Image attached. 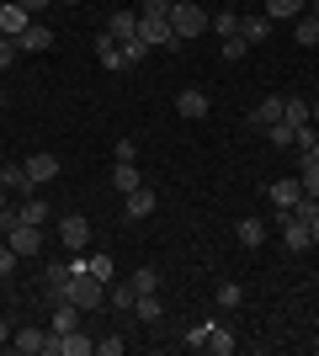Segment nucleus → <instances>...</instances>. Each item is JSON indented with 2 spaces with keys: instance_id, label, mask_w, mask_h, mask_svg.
<instances>
[{
  "instance_id": "1",
  "label": "nucleus",
  "mask_w": 319,
  "mask_h": 356,
  "mask_svg": "<svg viewBox=\"0 0 319 356\" xmlns=\"http://www.w3.org/2000/svg\"><path fill=\"white\" fill-rule=\"evenodd\" d=\"M170 32H176L181 43L202 38V32H208V11H202V0H176V6H170Z\"/></svg>"
},
{
  "instance_id": "2",
  "label": "nucleus",
  "mask_w": 319,
  "mask_h": 356,
  "mask_svg": "<svg viewBox=\"0 0 319 356\" xmlns=\"http://www.w3.org/2000/svg\"><path fill=\"white\" fill-rule=\"evenodd\" d=\"M69 266H75V277H69V303H80V309H101V303H106V282L85 271V261H69Z\"/></svg>"
},
{
  "instance_id": "3",
  "label": "nucleus",
  "mask_w": 319,
  "mask_h": 356,
  "mask_svg": "<svg viewBox=\"0 0 319 356\" xmlns=\"http://www.w3.org/2000/svg\"><path fill=\"white\" fill-rule=\"evenodd\" d=\"M138 43L144 48H181V38L170 32V16H138Z\"/></svg>"
},
{
  "instance_id": "4",
  "label": "nucleus",
  "mask_w": 319,
  "mask_h": 356,
  "mask_svg": "<svg viewBox=\"0 0 319 356\" xmlns=\"http://www.w3.org/2000/svg\"><path fill=\"white\" fill-rule=\"evenodd\" d=\"M0 234H6V245H11L16 255H38L43 250V229H38V223H6V229H0Z\"/></svg>"
},
{
  "instance_id": "5",
  "label": "nucleus",
  "mask_w": 319,
  "mask_h": 356,
  "mask_svg": "<svg viewBox=\"0 0 319 356\" xmlns=\"http://www.w3.org/2000/svg\"><path fill=\"white\" fill-rule=\"evenodd\" d=\"M59 239H64V250H69V255H80L85 245H91V223L80 218V213H64V218H59Z\"/></svg>"
},
{
  "instance_id": "6",
  "label": "nucleus",
  "mask_w": 319,
  "mask_h": 356,
  "mask_svg": "<svg viewBox=\"0 0 319 356\" xmlns=\"http://www.w3.org/2000/svg\"><path fill=\"white\" fill-rule=\"evenodd\" d=\"M11 346L22 356H43L48 346H54V330H38V325H22V330H11Z\"/></svg>"
},
{
  "instance_id": "7",
  "label": "nucleus",
  "mask_w": 319,
  "mask_h": 356,
  "mask_svg": "<svg viewBox=\"0 0 319 356\" xmlns=\"http://www.w3.org/2000/svg\"><path fill=\"white\" fill-rule=\"evenodd\" d=\"M266 197H272V208H277V213H293L298 202H304V181H298V176L272 181V186H266Z\"/></svg>"
},
{
  "instance_id": "8",
  "label": "nucleus",
  "mask_w": 319,
  "mask_h": 356,
  "mask_svg": "<svg viewBox=\"0 0 319 356\" xmlns=\"http://www.w3.org/2000/svg\"><path fill=\"white\" fill-rule=\"evenodd\" d=\"M277 223H282V245H288V250H314V234H309V223H304V218L277 213Z\"/></svg>"
},
{
  "instance_id": "9",
  "label": "nucleus",
  "mask_w": 319,
  "mask_h": 356,
  "mask_svg": "<svg viewBox=\"0 0 319 356\" xmlns=\"http://www.w3.org/2000/svg\"><path fill=\"white\" fill-rule=\"evenodd\" d=\"M69 277H75V266L69 261H54V266L43 271V287H48V303H64L69 298Z\"/></svg>"
},
{
  "instance_id": "10",
  "label": "nucleus",
  "mask_w": 319,
  "mask_h": 356,
  "mask_svg": "<svg viewBox=\"0 0 319 356\" xmlns=\"http://www.w3.org/2000/svg\"><path fill=\"white\" fill-rule=\"evenodd\" d=\"M96 59H101V70H133V59H128V54H122V43H117V38H106V32H101V38H96Z\"/></svg>"
},
{
  "instance_id": "11",
  "label": "nucleus",
  "mask_w": 319,
  "mask_h": 356,
  "mask_svg": "<svg viewBox=\"0 0 319 356\" xmlns=\"http://www.w3.org/2000/svg\"><path fill=\"white\" fill-rule=\"evenodd\" d=\"M48 351H54V356H91L96 341H91V335H80V330H64V335H54Z\"/></svg>"
},
{
  "instance_id": "12",
  "label": "nucleus",
  "mask_w": 319,
  "mask_h": 356,
  "mask_svg": "<svg viewBox=\"0 0 319 356\" xmlns=\"http://www.w3.org/2000/svg\"><path fill=\"white\" fill-rule=\"evenodd\" d=\"M106 38H117V43H133V38H138V11H122V6H117V11L106 16Z\"/></svg>"
},
{
  "instance_id": "13",
  "label": "nucleus",
  "mask_w": 319,
  "mask_h": 356,
  "mask_svg": "<svg viewBox=\"0 0 319 356\" xmlns=\"http://www.w3.org/2000/svg\"><path fill=\"white\" fill-rule=\"evenodd\" d=\"M27 27H32V16L22 11L16 0H6V6H0V32H6V38H22Z\"/></svg>"
},
{
  "instance_id": "14",
  "label": "nucleus",
  "mask_w": 319,
  "mask_h": 356,
  "mask_svg": "<svg viewBox=\"0 0 319 356\" xmlns=\"http://www.w3.org/2000/svg\"><path fill=\"white\" fill-rule=\"evenodd\" d=\"M176 112H181V118H208L213 112V102H208V90H181V96H176Z\"/></svg>"
},
{
  "instance_id": "15",
  "label": "nucleus",
  "mask_w": 319,
  "mask_h": 356,
  "mask_svg": "<svg viewBox=\"0 0 319 356\" xmlns=\"http://www.w3.org/2000/svg\"><path fill=\"white\" fill-rule=\"evenodd\" d=\"M16 48H22V54H43V48H54V32H48L43 22H32V27L16 38Z\"/></svg>"
},
{
  "instance_id": "16",
  "label": "nucleus",
  "mask_w": 319,
  "mask_h": 356,
  "mask_svg": "<svg viewBox=\"0 0 319 356\" xmlns=\"http://www.w3.org/2000/svg\"><path fill=\"white\" fill-rule=\"evenodd\" d=\"M22 170H27V181H32V186H43V181H54V176H59V160H54V154H32V160L22 165Z\"/></svg>"
},
{
  "instance_id": "17",
  "label": "nucleus",
  "mask_w": 319,
  "mask_h": 356,
  "mask_svg": "<svg viewBox=\"0 0 319 356\" xmlns=\"http://www.w3.org/2000/svg\"><path fill=\"white\" fill-rule=\"evenodd\" d=\"M149 213H154V192L149 186H138V192L122 197V218H149Z\"/></svg>"
},
{
  "instance_id": "18",
  "label": "nucleus",
  "mask_w": 319,
  "mask_h": 356,
  "mask_svg": "<svg viewBox=\"0 0 319 356\" xmlns=\"http://www.w3.org/2000/svg\"><path fill=\"white\" fill-rule=\"evenodd\" d=\"M112 186H117L122 197H128V192H138V186H144L138 165H133V160H117V165H112Z\"/></svg>"
},
{
  "instance_id": "19",
  "label": "nucleus",
  "mask_w": 319,
  "mask_h": 356,
  "mask_svg": "<svg viewBox=\"0 0 319 356\" xmlns=\"http://www.w3.org/2000/svg\"><path fill=\"white\" fill-rule=\"evenodd\" d=\"M234 234H240V245H245V250H261V245H266V223H261V218H250V213H245V218H240V229H234Z\"/></svg>"
},
{
  "instance_id": "20",
  "label": "nucleus",
  "mask_w": 319,
  "mask_h": 356,
  "mask_svg": "<svg viewBox=\"0 0 319 356\" xmlns=\"http://www.w3.org/2000/svg\"><path fill=\"white\" fill-rule=\"evenodd\" d=\"M272 122H282V96H266V102H256V112H250V128H272Z\"/></svg>"
},
{
  "instance_id": "21",
  "label": "nucleus",
  "mask_w": 319,
  "mask_h": 356,
  "mask_svg": "<svg viewBox=\"0 0 319 356\" xmlns=\"http://www.w3.org/2000/svg\"><path fill=\"white\" fill-rule=\"evenodd\" d=\"M293 38H298L304 48H319V16H314V11L293 16Z\"/></svg>"
},
{
  "instance_id": "22",
  "label": "nucleus",
  "mask_w": 319,
  "mask_h": 356,
  "mask_svg": "<svg viewBox=\"0 0 319 356\" xmlns=\"http://www.w3.org/2000/svg\"><path fill=\"white\" fill-rule=\"evenodd\" d=\"M16 218H22V223H38V229H43V223L54 218V208H48L43 197H27V202H22V208H16Z\"/></svg>"
},
{
  "instance_id": "23",
  "label": "nucleus",
  "mask_w": 319,
  "mask_h": 356,
  "mask_svg": "<svg viewBox=\"0 0 319 356\" xmlns=\"http://www.w3.org/2000/svg\"><path fill=\"white\" fill-rule=\"evenodd\" d=\"M282 122H288V128H304L309 122V102L304 96H282Z\"/></svg>"
},
{
  "instance_id": "24",
  "label": "nucleus",
  "mask_w": 319,
  "mask_h": 356,
  "mask_svg": "<svg viewBox=\"0 0 319 356\" xmlns=\"http://www.w3.org/2000/svg\"><path fill=\"white\" fill-rule=\"evenodd\" d=\"M0 186H6V192H27L32 197V181H27L22 165H0Z\"/></svg>"
},
{
  "instance_id": "25",
  "label": "nucleus",
  "mask_w": 319,
  "mask_h": 356,
  "mask_svg": "<svg viewBox=\"0 0 319 356\" xmlns=\"http://www.w3.org/2000/svg\"><path fill=\"white\" fill-rule=\"evenodd\" d=\"M266 32H272V16H266V11H261V16H245V22H240V38H245V43H261Z\"/></svg>"
},
{
  "instance_id": "26",
  "label": "nucleus",
  "mask_w": 319,
  "mask_h": 356,
  "mask_svg": "<svg viewBox=\"0 0 319 356\" xmlns=\"http://www.w3.org/2000/svg\"><path fill=\"white\" fill-rule=\"evenodd\" d=\"M309 0H266V16L272 22H293V16H304Z\"/></svg>"
},
{
  "instance_id": "27",
  "label": "nucleus",
  "mask_w": 319,
  "mask_h": 356,
  "mask_svg": "<svg viewBox=\"0 0 319 356\" xmlns=\"http://www.w3.org/2000/svg\"><path fill=\"white\" fill-rule=\"evenodd\" d=\"M133 314H138V319H144V325H160V319H165V309H160V298H154V293H138Z\"/></svg>"
},
{
  "instance_id": "28",
  "label": "nucleus",
  "mask_w": 319,
  "mask_h": 356,
  "mask_svg": "<svg viewBox=\"0 0 319 356\" xmlns=\"http://www.w3.org/2000/svg\"><path fill=\"white\" fill-rule=\"evenodd\" d=\"M202 351H213V356H229V351H234V335H229L224 325H208V346H202Z\"/></svg>"
},
{
  "instance_id": "29",
  "label": "nucleus",
  "mask_w": 319,
  "mask_h": 356,
  "mask_svg": "<svg viewBox=\"0 0 319 356\" xmlns=\"http://www.w3.org/2000/svg\"><path fill=\"white\" fill-rule=\"evenodd\" d=\"M128 282H133V293H160V271H154V266H138Z\"/></svg>"
},
{
  "instance_id": "30",
  "label": "nucleus",
  "mask_w": 319,
  "mask_h": 356,
  "mask_svg": "<svg viewBox=\"0 0 319 356\" xmlns=\"http://www.w3.org/2000/svg\"><path fill=\"white\" fill-rule=\"evenodd\" d=\"M208 27L218 32V38H234V32H240V16H234V11H218V16H208Z\"/></svg>"
},
{
  "instance_id": "31",
  "label": "nucleus",
  "mask_w": 319,
  "mask_h": 356,
  "mask_svg": "<svg viewBox=\"0 0 319 356\" xmlns=\"http://www.w3.org/2000/svg\"><path fill=\"white\" fill-rule=\"evenodd\" d=\"M240 303H245L240 282H224V287H218V309H240Z\"/></svg>"
},
{
  "instance_id": "32",
  "label": "nucleus",
  "mask_w": 319,
  "mask_h": 356,
  "mask_svg": "<svg viewBox=\"0 0 319 356\" xmlns=\"http://www.w3.org/2000/svg\"><path fill=\"white\" fill-rule=\"evenodd\" d=\"M106 298H112V303H117V309H133V303H138L133 282H117V287H112V293H106Z\"/></svg>"
},
{
  "instance_id": "33",
  "label": "nucleus",
  "mask_w": 319,
  "mask_h": 356,
  "mask_svg": "<svg viewBox=\"0 0 319 356\" xmlns=\"http://www.w3.org/2000/svg\"><path fill=\"white\" fill-rule=\"evenodd\" d=\"M85 271H91V277H101V282H112V255H91V261H85Z\"/></svg>"
},
{
  "instance_id": "34",
  "label": "nucleus",
  "mask_w": 319,
  "mask_h": 356,
  "mask_svg": "<svg viewBox=\"0 0 319 356\" xmlns=\"http://www.w3.org/2000/svg\"><path fill=\"white\" fill-rule=\"evenodd\" d=\"M266 138H272L277 149H293V128H288V122H272V128H266Z\"/></svg>"
},
{
  "instance_id": "35",
  "label": "nucleus",
  "mask_w": 319,
  "mask_h": 356,
  "mask_svg": "<svg viewBox=\"0 0 319 356\" xmlns=\"http://www.w3.org/2000/svg\"><path fill=\"white\" fill-rule=\"evenodd\" d=\"M16 54H22V48H16V38H6V32H0V70H11Z\"/></svg>"
},
{
  "instance_id": "36",
  "label": "nucleus",
  "mask_w": 319,
  "mask_h": 356,
  "mask_svg": "<svg viewBox=\"0 0 319 356\" xmlns=\"http://www.w3.org/2000/svg\"><path fill=\"white\" fill-rule=\"evenodd\" d=\"M176 0H138V16H170Z\"/></svg>"
},
{
  "instance_id": "37",
  "label": "nucleus",
  "mask_w": 319,
  "mask_h": 356,
  "mask_svg": "<svg viewBox=\"0 0 319 356\" xmlns=\"http://www.w3.org/2000/svg\"><path fill=\"white\" fill-rule=\"evenodd\" d=\"M96 351H101V356H122L128 341H122V335H106V341H96Z\"/></svg>"
},
{
  "instance_id": "38",
  "label": "nucleus",
  "mask_w": 319,
  "mask_h": 356,
  "mask_svg": "<svg viewBox=\"0 0 319 356\" xmlns=\"http://www.w3.org/2000/svg\"><path fill=\"white\" fill-rule=\"evenodd\" d=\"M16 261H22V255H16L11 245H6V239H0V277H11V271H16Z\"/></svg>"
},
{
  "instance_id": "39",
  "label": "nucleus",
  "mask_w": 319,
  "mask_h": 356,
  "mask_svg": "<svg viewBox=\"0 0 319 356\" xmlns=\"http://www.w3.org/2000/svg\"><path fill=\"white\" fill-rule=\"evenodd\" d=\"M245 48H250V43L234 32V38H224V59H245Z\"/></svg>"
},
{
  "instance_id": "40",
  "label": "nucleus",
  "mask_w": 319,
  "mask_h": 356,
  "mask_svg": "<svg viewBox=\"0 0 319 356\" xmlns=\"http://www.w3.org/2000/svg\"><path fill=\"white\" fill-rule=\"evenodd\" d=\"M186 346H192V351H202V346H208V325H197V330H186Z\"/></svg>"
},
{
  "instance_id": "41",
  "label": "nucleus",
  "mask_w": 319,
  "mask_h": 356,
  "mask_svg": "<svg viewBox=\"0 0 319 356\" xmlns=\"http://www.w3.org/2000/svg\"><path fill=\"white\" fill-rule=\"evenodd\" d=\"M117 160H138V144H133V138H117Z\"/></svg>"
},
{
  "instance_id": "42",
  "label": "nucleus",
  "mask_w": 319,
  "mask_h": 356,
  "mask_svg": "<svg viewBox=\"0 0 319 356\" xmlns=\"http://www.w3.org/2000/svg\"><path fill=\"white\" fill-rule=\"evenodd\" d=\"M16 6H22V11H27V16H38V11H43V6H54V0H16Z\"/></svg>"
},
{
  "instance_id": "43",
  "label": "nucleus",
  "mask_w": 319,
  "mask_h": 356,
  "mask_svg": "<svg viewBox=\"0 0 319 356\" xmlns=\"http://www.w3.org/2000/svg\"><path fill=\"white\" fill-rule=\"evenodd\" d=\"M0 346H11V325L6 319H0Z\"/></svg>"
},
{
  "instance_id": "44",
  "label": "nucleus",
  "mask_w": 319,
  "mask_h": 356,
  "mask_svg": "<svg viewBox=\"0 0 319 356\" xmlns=\"http://www.w3.org/2000/svg\"><path fill=\"white\" fill-rule=\"evenodd\" d=\"M309 122H314V128H319V102H309Z\"/></svg>"
},
{
  "instance_id": "45",
  "label": "nucleus",
  "mask_w": 319,
  "mask_h": 356,
  "mask_svg": "<svg viewBox=\"0 0 319 356\" xmlns=\"http://www.w3.org/2000/svg\"><path fill=\"white\" fill-rule=\"evenodd\" d=\"M309 234H314V250H319V218H314V223H309Z\"/></svg>"
},
{
  "instance_id": "46",
  "label": "nucleus",
  "mask_w": 319,
  "mask_h": 356,
  "mask_svg": "<svg viewBox=\"0 0 319 356\" xmlns=\"http://www.w3.org/2000/svg\"><path fill=\"white\" fill-rule=\"evenodd\" d=\"M304 154H314V160H319V138H314V144H309V149H304Z\"/></svg>"
},
{
  "instance_id": "47",
  "label": "nucleus",
  "mask_w": 319,
  "mask_h": 356,
  "mask_svg": "<svg viewBox=\"0 0 319 356\" xmlns=\"http://www.w3.org/2000/svg\"><path fill=\"white\" fill-rule=\"evenodd\" d=\"M0 213H6V186H0Z\"/></svg>"
},
{
  "instance_id": "48",
  "label": "nucleus",
  "mask_w": 319,
  "mask_h": 356,
  "mask_svg": "<svg viewBox=\"0 0 319 356\" xmlns=\"http://www.w3.org/2000/svg\"><path fill=\"white\" fill-rule=\"evenodd\" d=\"M54 6H75V0H54Z\"/></svg>"
},
{
  "instance_id": "49",
  "label": "nucleus",
  "mask_w": 319,
  "mask_h": 356,
  "mask_svg": "<svg viewBox=\"0 0 319 356\" xmlns=\"http://www.w3.org/2000/svg\"><path fill=\"white\" fill-rule=\"evenodd\" d=\"M314 16H319V0H314Z\"/></svg>"
},
{
  "instance_id": "50",
  "label": "nucleus",
  "mask_w": 319,
  "mask_h": 356,
  "mask_svg": "<svg viewBox=\"0 0 319 356\" xmlns=\"http://www.w3.org/2000/svg\"><path fill=\"white\" fill-rule=\"evenodd\" d=\"M0 106H6V96H0Z\"/></svg>"
},
{
  "instance_id": "51",
  "label": "nucleus",
  "mask_w": 319,
  "mask_h": 356,
  "mask_svg": "<svg viewBox=\"0 0 319 356\" xmlns=\"http://www.w3.org/2000/svg\"><path fill=\"white\" fill-rule=\"evenodd\" d=\"M0 239H6V234H0Z\"/></svg>"
},
{
  "instance_id": "52",
  "label": "nucleus",
  "mask_w": 319,
  "mask_h": 356,
  "mask_svg": "<svg viewBox=\"0 0 319 356\" xmlns=\"http://www.w3.org/2000/svg\"><path fill=\"white\" fill-rule=\"evenodd\" d=\"M314 287H319V282H314Z\"/></svg>"
}]
</instances>
